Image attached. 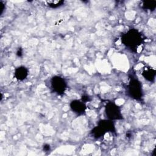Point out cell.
Returning <instances> with one entry per match:
<instances>
[{"label": "cell", "instance_id": "6da1fadb", "mask_svg": "<svg viewBox=\"0 0 156 156\" xmlns=\"http://www.w3.org/2000/svg\"><path fill=\"white\" fill-rule=\"evenodd\" d=\"M122 43L129 48H137L142 42L140 34L135 29H130L122 37Z\"/></svg>", "mask_w": 156, "mask_h": 156}, {"label": "cell", "instance_id": "7a4b0ae2", "mask_svg": "<svg viewBox=\"0 0 156 156\" xmlns=\"http://www.w3.org/2000/svg\"><path fill=\"white\" fill-rule=\"evenodd\" d=\"M129 94L133 98L139 99L142 96L141 85L140 82L136 79H132L129 85Z\"/></svg>", "mask_w": 156, "mask_h": 156}, {"label": "cell", "instance_id": "3957f363", "mask_svg": "<svg viewBox=\"0 0 156 156\" xmlns=\"http://www.w3.org/2000/svg\"><path fill=\"white\" fill-rule=\"evenodd\" d=\"M51 86L54 91L58 94L63 93L66 87L65 80L59 76H55L51 80Z\"/></svg>", "mask_w": 156, "mask_h": 156}, {"label": "cell", "instance_id": "277c9868", "mask_svg": "<svg viewBox=\"0 0 156 156\" xmlns=\"http://www.w3.org/2000/svg\"><path fill=\"white\" fill-rule=\"evenodd\" d=\"M105 113L108 118L111 119L121 118V114L119 107L113 103H108L106 105Z\"/></svg>", "mask_w": 156, "mask_h": 156}, {"label": "cell", "instance_id": "5b68a950", "mask_svg": "<svg viewBox=\"0 0 156 156\" xmlns=\"http://www.w3.org/2000/svg\"><path fill=\"white\" fill-rule=\"evenodd\" d=\"M70 105L72 110L74 112H75V113H83L86 108V106L85 104L83 102H81L77 100L72 101Z\"/></svg>", "mask_w": 156, "mask_h": 156}, {"label": "cell", "instance_id": "8992f818", "mask_svg": "<svg viewBox=\"0 0 156 156\" xmlns=\"http://www.w3.org/2000/svg\"><path fill=\"white\" fill-rule=\"evenodd\" d=\"M27 76V69L24 66L17 68L15 71V76L16 79L23 80L26 78Z\"/></svg>", "mask_w": 156, "mask_h": 156}, {"label": "cell", "instance_id": "52a82bcc", "mask_svg": "<svg viewBox=\"0 0 156 156\" xmlns=\"http://www.w3.org/2000/svg\"><path fill=\"white\" fill-rule=\"evenodd\" d=\"M142 74L146 79L149 81H152L155 79V71L151 68H147L143 71Z\"/></svg>", "mask_w": 156, "mask_h": 156}, {"label": "cell", "instance_id": "ba28073f", "mask_svg": "<svg viewBox=\"0 0 156 156\" xmlns=\"http://www.w3.org/2000/svg\"><path fill=\"white\" fill-rule=\"evenodd\" d=\"M142 8L144 9H148L150 10H153L155 9L156 7V1H143L141 4Z\"/></svg>", "mask_w": 156, "mask_h": 156}, {"label": "cell", "instance_id": "9c48e42d", "mask_svg": "<svg viewBox=\"0 0 156 156\" xmlns=\"http://www.w3.org/2000/svg\"><path fill=\"white\" fill-rule=\"evenodd\" d=\"M47 4L52 8H57L61 6L64 4L63 1H58V0H51L46 1Z\"/></svg>", "mask_w": 156, "mask_h": 156}, {"label": "cell", "instance_id": "30bf717a", "mask_svg": "<svg viewBox=\"0 0 156 156\" xmlns=\"http://www.w3.org/2000/svg\"><path fill=\"white\" fill-rule=\"evenodd\" d=\"M0 12H1V14H2V12H3V10H4V4L3 3V2L2 1H0Z\"/></svg>", "mask_w": 156, "mask_h": 156}]
</instances>
